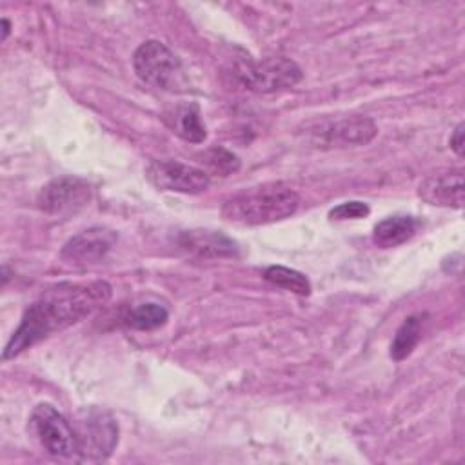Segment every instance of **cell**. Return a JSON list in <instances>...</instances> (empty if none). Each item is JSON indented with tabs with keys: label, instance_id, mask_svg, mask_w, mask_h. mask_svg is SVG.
I'll return each mask as SVG.
<instances>
[{
	"label": "cell",
	"instance_id": "cell-1",
	"mask_svg": "<svg viewBox=\"0 0 465 465\" xmlns=\"http://www.w3.org/2000/svg\"><path fill=\"white\" fill-rule=\"evenodd\" d=\"M111 298V285L96 280L87 283H58L45 289L24 312L20 325L7 341L2 358L9 360L40 340L87 318Z\"/></svg>",
	"mask_w": 465,
	"mask_h": 465
},
{
	"label": "cell",
	"instance_id": "cell-2",
	"mask_svg": "<svg viewBox=\"0 0 465 465\" xmlns=\"http://www.w3.org/2000/svg\"><path fill=\"white\" fill-rule=\"evenodd\" d=\"M300 196L285 183H265L242 191L222 205V216L236 225H265L296 213Z\"/></svg>",
	"mask_w": 465,
	"mask_h": 465
},
{
	"label": "cell",
	"instance_id": "cell-3",
	"mask_svg": "<svg viewBox=\"0 0 465 465\" xmlns=\"http://www.w3.org/2000/svg\"><path fill=\"white\" fill-rule=\"evenodd\" d=\"M133 67L143 84L162 91H180L185 84L180 58L158 40H147L136 47Z\"/></svg>",
	"mask_w": 465,
	"mask_h": 465
},
{
	"label": "cell",
	"instance_id": "cell-4",
	"mask_svg": "<svg viewBox=\"0 0 465 465\" xmlns=\"http://www.w3.org/2000/svg\"><path fill=\"white\" fill-rule=\"evenodd\" d=\"M29 427L47 454L60 460H71L80 452L78 436L53 405L38 403L31 412Z\"/></svg>",
	"mask_w": 465,
	"mask_h": 465
},
{
	"label": "cell",
	"instance_id": "cell-5",
	"mask_svg": "<svg viewBox=\"0 0 465 465\" xmlns=\"http://www.w3.org/2000/svg\"><path fill=\"white\" fill-rule=\"evenodd\" d=\"M242 84L256 93H276L296 85L302 80V69L285 56H271L260 62H247L240 67Z\"/></svg>",
	"mask_w": 465,
	"mask_h": 465
},
{
	"label": "cell",
	"instance_id": "cell-6",
	"mask_svg": "<svg viewBox=\"0 0 465 465\" xmlns=\"http://www.w3.org/2000/svg\"><path fill=\"white\" fill-rule=\"evenodd\" d=\"M307 133L312 138V142L320 143L322 147H347L369 143L376 136L378 127L369 116L352 114L334 120H320L314 125H311Z\"/></svg>",
	"mask_w": 465,
	"mask_h": 465
},
{
	"label": "cell",
	"instance_id": "cell-7",
	"mask_svg": "<svg viewBox=\"0 0 465 465\" xmlns=\"http://www.w3.org/2000/svg\"><path fill=\"white\" fill-rule=\"evenodd\" d=\"M93 196L91 185L78 176H60L47 182L38 196V207L49 216H71L89 205Z\"/></svg>",
	"mask_w": 465,
	"mask_h": 465
},
{
	"label": "cell",
	"instance_id": "cell-8",
	"mask_svg": "<svg viewBox=\"0 0 465 465\" xmlns=\"http://www.w3.org/2000/svg\"><path fill=\"white\" fill-rule=\"evenodd\" d=\"M145 176L160 191L183 194H200L211 185V176L203 169L176 160H153Z\"/></svg>",
	"mask_w": 465,
	"mask_h": 465
},
{
	"label": "cell",
	"instance_id": "cell-9",
	"mask_svg": "<svg viewBox=\"0 0 465 465\" xmlns=\"http://www.w3.org/2000/svg\"><path fill=\"white\" fill-rule=\"evenodd\" d=\"M116 240L118 236L114 231L105 227H91L65 242L62 247V258L74 265L96 263L107 256Z\"/></svg>",
	"mask_w": 465,
	"mask_h": 465
},
{
	"label": "cell",
	"instance_id": "cell-10",
	"mask_svg": "<svg viewBox=\"0 0 465 465\" xmlns=\"http://www.w3.org/2000/svg\"><path fill=\"white\" fill-rule=\"evenodd\" d=\"M463 171H447L427 176L420 187L418 194L423 202L438 207H463Z\"/></svg>",
	"mask_w": 465,
	"mask_h": 465
},
{
	"label": "cell",
	"instance_id": "cell-11",
	"mask_svg": "<svg viewBox=\"0 0 465 465\" xmlns=\"http://www.w3.org/2000/svg\"><path fill=\"white\" fill-rule=\"evenodd\" d=\"M85 441H80V452L85 458L105 460L118 443V425L105 412H93L87 416L84 429Z\"/></svg>",
	"mask_w": 465,
	"mask_h": 465
},
{
	"label": "cell",
	"instance_id": "cell-12",
	"mask_svg": "<svg viewBox=\"0 0 465 465\" xmlns=\"http://www.w3.org/2000/svg\"><path fill=\"white\" fill-rule=\"evenodd\" d=\"M178 242L189 252H194L203 258H229L236 256L238 252L234 240H231L220 231H185L180 234Z\"/></svg>",
	"mask_w": 465,
	"mask_h": 465
},
{
	"label": "cell",
	"instance_id": "cell-13",
	"mask_svg": "<svg viewBox=\"0 0 465 465\" xmlns=\"http://www.w3.org/2000/svg\"><path fill=\"white\" fill-rule=\"evenodd\" d=\"M165 122L174 134L191 143H202L207 136L202 122L200 107L196 104H180L165 114Z\"/></svg>",
	"mask_w": 465,
	"mask_h": 465
},
{
	"label": "cell",
	"instance_id": "cell-14",
	"mask_svg": "<svg viewBox=\"0 0 465 465\" xmlns=\"http://www.w3.org/2000/svg\"><path fill=\"white\" fill-rule=\"evenodd\" d=\"M418 225H420L418 220L409 214L387 216L374 225L372 240L381 249L396 247V245H401L407 240H411L416 234Z\"/></svg>",
	"mask_w": 465,
	"mask_h": 465
},
{
	"label": "cell",
	"instance_id": "cell-15",
	"mask_svg": "<svg viewBox=\"0 0 465 465\" xmlns=\"http://www.w3.org/2000/svg\"><path fill=\"white\" fill-rule=\"evenodd\" d=\"M421 329H423L421 314H412L403 320V323L398 327L391 343V358L394 361H401L412 354L414 347L421 338Z\"/></svg>",
	"mask_w": 465,
	"mask_h": 465
},
{
	"label": "cell",
	"instance_id": "cell-16",
	"mask_svg": "<svg viewBox=\"0 0 465 465\" xmlns=\"http://www.w3.org/2000/svg\"><path fill=\"white\" fill-rule=\"evenodd\" d=\"M169 318V312L163 305L154 302H145L131 307L125 316L124 323L134 331H153L162 327Z\"/></svg>",
	"mask_w": 465,
	"mask_h": 465
},
{
	"label": "cell",
	"instance_id": "cell-17",
	"mask_svg": "<svg viewBox=\"0 0 465 465\" xmlns=\"http://www.w3.org/2000/svg\"><path fill=\"white\" fill-rule=\"evenodd\" d=\"M265 280L276 287L287 289L294 294L307 296L311 292V282L305 274L296 269H289L283 265H271L265 269Z\"/></svg>",
	"mask_w": 465,
	"mask_h": 465
},
{
	"label": "cell",
	"instance_id": "cell-18",
	"mask_svg": "<svg viewBox=\"0 0 465 465\" xmlns=\"http://www.w3.org/2000/svg\"><path fill=\"white\" fill-rule=\"evenodd\" d=\"M203 163L213 171L222 176H227L240 167V160L236 154L223 147H211L209 151L203 153Z\"/></svg>",
	"mask_w": 465,
	"mask_h": 465
},
{
	"label": "cell",
	"instance_id": "cell-19",
	"mask_svg": "<svg viewBox=\"0 0 465 465\" xmlns=\"http://www.w3.org/2000/svg\"><path fill=\"white\" fill-rule=\"evenodd\" d=\"M371 213V207L365 202H343L329 211L331 220H360Z\"/></svg>",
	"mask_w": 465,
	"mask_h": 465
},
{
	"label": "cell",
	"instance_id": "cell-20",
	"mask_svg": "<svg viewBox=\"0 0 465 465\" xmlns=\"http://www.w3.org/2000/svg\"><path fill=\"white\" fill-rule=\"evenodd\" d=\"M463 129H465V125H463V124H458V125L454 127L452 134H450V140H449V143H450V149H452V151H454L458 156H463V147H465Z\"/></svg>",
	"mask_w": 465,
	"mask_h": 465
},
{
	"label": "cell",
	"instance_id": "cell-21",
	"mask_svg": "<svg viewBox=\"0 0 465 465\" xmlns=\"http://www.w3.org/2000/svg\"><path fill=\"white\" fill-rule=\"evenodd\" d=\"M9 31H11V22L7 18H2V40L9 36Z\"/></svg>",
	"mask_w": 465,
	"mask_h": 465
}]
</instances>
